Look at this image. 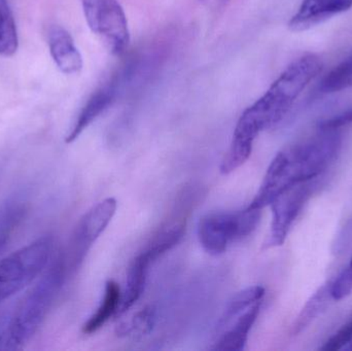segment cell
Wrapping results in <instances>:
<instances>
[{
    "label": "cell",
    "mask_w": 352,
    "mask_h": 351,
    "mask_svg": "<svg viewBox=\"0 0 352 351\" xmlns=\"http://www.w3.org/2000/svg\"><path fill=\"white\" fill-rule=\"evenodd\" d=\"M322 68V60L316 54L302 55L279 74L262 97L242 113L231 146L219 167L223 174H229L245 164L258 134L283 121Z\"/></svg>",
    "instance_id": "6da1fadb"
},
{
    "label": "cell",
    "mask_w": 352,
    "mask_h": 351,
    "mask_svg": "<svg viewBox=\"0 0 352 351\" xmlns=\"http://www.w3.org/2000/svg\"><path fill=\"white\" fill-rule=\"evenodd\" d=\"M341 132L316 129L311 137L279 152L269 165L262 185L248 206L263 210L289 188L318 179L340 152Z\"/></svg>",
    "instance_id": "7a4b0ae2"
},
{
    "label": "cell",
    "mask_w": 352,
    "mask_h": 351,
    "mask_svg": "<svg viewBox=\"0 0 352 351\" xmlns=\"http://www.w3.org/2000/svg\"><path fill=\"white\" fill-rule=\"evenodd\" d=\"M67 274L61 253L16 308L0 315V350H23L32 340L45 323Z\"/></svg>",
    "instance_id": "3957f363"
},
{
    "label": "cell",
    "mask_w": 352,
    "mask_h": 351,
    "mask_svg": "<svg viewBox=\"0 0 352 351\" xmlns=\"http://www.w3.org/2000/svg\"><path fill=\"white\" fill-rule=\"evenodd\" d=\"M53 249L54 238L47 235L0 260V303L36 280L49 264Z\"/></svg>",
    "instance_id": "277c9868"
},
{
    "label": "cell",
    "mask_w": 352,
    "mask_h": 351,
    "mask_svg": "<svg viewBox=\"0 0 352 351\" xmlns=\"http://www.w3.org/2000/svg\"><path fill=\"white\" fill-rule=\"evenodd\" d=\"M262 210L246 207L236 212H211L203 216L198 224L201 247L209 255L219 256L235 241L252 234Z\"/></svg>",
    "instance_id": "5b68a950"
},
{
    "label": "cell",
    "mask_w": 352,
    "mask_h": 351,
    "mask_svg": "<svg viewBox=\"0 0 352 351\" xmlns=\"http://www.w3.org/2000/svg\"><path fill=\"white\" fill-rule=\"evenodd\" d=\"M89 28L113 55H122L130 41L127 16L118 0H82Z\"/></svg>",
    "instance_id": "8992f818"
},
{
    "label": "cell",
    "mask_w": 352,
    "mask_h": 351,
    "mask_svg": "<svg viewBox=\"0 0 352 351\" xmlns=\"http://www.w3.org/2000/svg\"><path fill=\"white\" fill-rule=\"evenodd\" d=\"M117 206L116 199L107 198L93 206L80 218L68 245L67 251L62 253L68 274L80 267L93 243L101 236L113 220Z\"/></svg>",
    "instance_id": "52a82bcc"
},
{
    "label": "cell",
    "mask_w": 352,
    "mask_h": 351,
    "mask_svg": "<svg viewBox=\"0 0 352 351\" xmlns=\"http://www.w3.org/2000/svg\"><path fill=\"white\" fill-rule=\"evenodd\" d=\"M138 62L135 60L126 63L118 69L102 86L99 87L87 101L80 113H78L76 122L72 129L68 132L65 138L66 144H72L76 141L80 134L97 119L100 117L107 109L115 102L120 91L123 89L127 82L131 80L134 72L138 69Z\"/></svg>",
    "instance_id": "ba28073f"
},
{
    "label": "cell",
    "mask_w": 352,
    "mask_h": 351,
    "mask_svg": "<svg viewBox=\"0 0 352 351\" xmlns=\"http://www.w3.org/2000/svg\"><path fill=\"white\" fill-rule=\"evenodd\" d=\"M314 187V181L294 185L283 192L270 204L272 222L270 234L265 243V247H278L285 242L294 223L312 195Z\"/></svg>",
    "instance_id": "9c48e42d"
},
{
    "label": "cell",
    "mask_w": 352,
    "mask_h": 351,
    "mask_svg": "<svg viewBox=\"0 0 352 351\" xmlns=\"http://www.w3.org/2000/svg\"><path fill=\"white\" fill-rule=\"evenodd\" d=\"M352 8V0H302L289 20V30L303 32Z\"/></svg>",
    "instance_id": "30bf717a"
},
{
    "label": "cell",
    "mask_w": 352,
    "mask_h": 351,
    "mask_svg": "<svg viewBox=\"0 0 352 351\" xmlns=\"http://www.w3.org/2000/svg\"><path fill=\"white\" fill-rule=\"evenodd\" d=\"M263 302L256 303L245 313L235 317L228 325L217 330V339L212 350L219 351H241L245 348L248 334L256 323Z\"/></svg>",
    "instance_id": "8fae6325"
},
{
    "label": "cell",
    "mask_w": 352,
    "mask_h": 351,
    "mask_svg": "<svg viewBox=\"0 0 352 351\" xmlns=\"http://www.w3.org/2000/svg\"><path fill=\"white\" fill-rule=\"evenodd\" d=\"M49 47L57 67L65 74H76L82 70L84 62L70 33L61 26L52 27Z\"/></svg>",
    "instance_id": "7c38bea8"
},
{
    "label": "cell",
    "mask_w": 352,
    "mask_h": 351,
    "mask_svg": "<svg viewBox=\"0 0 352 351\" xmlns=\"http://www.w3.org/2000/svg\"><path fill=\"white\" fill-rule=\"evenodd\" d=\"M153 263L151 258L144 251L136 256L130 264L127 273V282L124 296L122 297L121 306L118 315L127 313L142 296L146 288L148 268Z\"/></svg>",
    "instance_id": "4fadbf2b"
},
{
    "label": "cell",
    "mask_w": 352,
    "mask_h": 351,
    "mask_svg": "<svg viewBox=\"0 0 352 351\" xmlns=\"http://www.w3.org/2000/svg\"><path fill=\"white\" fill-rule=\"evenodd\" d=\"M121 302V288L119 284L113 280H109L105 284L104 296L100 306L82 326V333L85 335H92L99 331L113 315H118Z\"/></svg>",
    "instance_id": "5bb4252c"
},
{
    "label": "cell",
    "mask_w": 352,
    "mask_h": 351,
    "mask_svg": "<svg viewBox=\"0 0 352 351\" xmlns=\"http://www.w3.org/2000/svg\"><path fill=\"white\" fill-rule=\"evenodd\" d=\"M333 300L331 296V282L320 286L306 302L302 308L301 313L296 319L292 329L294 336L300 335L308 329L318 317L326 313L327 308Z\"/></svg>",
    "instance_id": "9a60e30c"
},
{
    "label": "cell",
    "mask_w": 352,
    "mask_h": 351,
    "mask_svg": "<svg viewBox=\"0 0 352 351\" xmlns=\"http://www.w3.org/2000/svg\"><path fill=\"white\" fill-rule=\"evenodd\" d=\"M264 297L265 288L260 286H250V288H244L243 291H240L239 293L234 295L226 306L225 311L217 323V331L225 327L235 317L245 313L256 303L263 302Z\"/></svg>",
    "instance_id": "2e32d148"
},
{
    "label": "cell",
    "mask_w": 352,
    "mask_h": 351,
    "mask_svg": "<svg viewBox=\"0 0 352 351\" xmlns=\"http://www.w3.org/2000/svg\"><path fill=\"white\" fill-rule=\"evenodd\" d=\"M186 232V224L184 222L173 223L161 229L150 241L144 253L151 258L153 262L176 247Z\"/></svg>",
    "instance_id": "e0dca14e"
},
{
    "label": "cell",
    "mask_w": 352,
    "mask_h": 351,
    "mask_svg": "<svg viewBox=\"0 0 352 351\" xmlns=\"http://www.w3.org/2000/svg\"><path fill=\"white\" fill-rule=\"evenodd\" d=\"M19 36L14 14L6 0H0V56L12 57L18 51Z\"/></svg>",
    "instance_id": "ac0fdd59"
},
{
    "label": "cell",
    "mask_w": 352,
    "mask_h": 351,
    "mask_svg": "<svg viewBox=\"0 0 352 351\" xmlns=\"http://www.w3.org/2000/svg\"><path fill=\"white\" fill-rule=\"evenodd\" d=\"M352 88V51L322 78L320 91L326 94Z\"/></svg>",
    "instance_id": "d6986e66"
},
{
    "label": "cell",
    "mask_w": 352,
    "mask_h": 351,
    "mask_svg": "<svg viewBox=\"0 0 352 351\" xmlns=\"http://www.w3.org/2000/svg\"><path fill=\"white\" fill-rule=\"evenodd\" d=\"M155 323H156V311L152 307H146L138 311L131 321L118 326L117 334L120 337L123 336L144 337L152 332Z\"/></svg>",
    "instance_id": "ffe728a7"
},
{
    "label": "cell",
    "mask_w": 352,
    "mask_h": 351,
    "mask_svg": "<svg viewBox=\"0 0 352 351\" xmlns=\"http://www.w3.org/2000/svg\"><path fill=\"white\" fill-rule=\"evenodd\" d=\"M24 214L25 206L19 201L8 202V205L0 210V251L10 240Z\"/></svg>",
    "instance_id": "44dd1931"
},
{
    "label": "cell",
    "mask_w": 352,
    "mask_h": 351,
    "mask_svg": "<svg viewBox=\"0 0 352 351\" xmlns=\"http://www.w3.org/2000/svg\"><path fill=\"white\" fill-rule=\"evenodd\" d=\"M352 293V259L349 265L331 282V296L333 300L341 301Z\"/></svg>",
    "instance_id": "7402d4cb"
},
{
    "label": "cell",
    "mask_w": 352,
    "mask_h": 351,
    "mask_svg": "<svg viewBox=\"0 0 352 351\" xmlns=\"http://www.w3.org/2000/svg\"><path fill=\"white\" fill-rule=\"evenodd\" d=\"M352 343V319L335 333L320 350L326 351L346 350Z\"/></svg>",
    "instance_id": "603a6c76"
},
{
    "label": "cell",
    "mask_w": 352,
    "mask_h": 351,
    "mask_svg": "<svg viewBox=\"0 0 352 351\" xmlns=\"http://www.w3.org/2000/svg\"><path fill=\"white\" fill-rule=\"evenodd\" d=\"M352 125V107L346 111H341L332 117H327L318 122L316 129L339 130L342 131L344 128Z\"/></svg>",
    "instance_id": "cb8c5ba5"
},
{
    "label": "cell",
    "mask_w": 352,
    "mask_h": 351,
    "mask_svg": "<svg viewBox=\"0 0 352 351\" xmlns=\"http://www.w3.org/2000/svg\"><path fill=\"white\" fill-rule=\"evenodd\" d=\"M200 2L209 10H217L223 5L225 0H200Z\"/></svg>",
    "instance_id": "d4e9b609"
}]
</instances>
